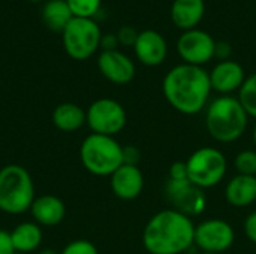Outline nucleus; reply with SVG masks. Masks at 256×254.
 <instances>
[{
    "mask_svg": "<svg viewBox=\"0 0 256 254\" xmlns=\"http://www.w3.org/2000/svg\"><path fill=\"white\" fill-rule=\"evenodd\" d=\"M111 189L114 195L123 201L136 199L144 189V177L138 166L122 165L111 175Z\"/></svg>",
    "mask_w": 256,
    "mask_h": 254,
    "instance_id": "2eb2a0df",
    "label": "nucleus"
},
{
    "mask_svg": "<svg viewBox=\"0 0 256 254\" xmlns=\"http://www.w3.org/2000/svg\"><path fill=\"white\" fill-rule=\"evenodd\" d=\"M238 100L249 117L256 118V73L246 78L238 90Z\"/></svg>",
    "mask_w": 256,
    "mask_h": 254,
    "instance_id": "4be33fe9",
    "label": "nucleus"
},
{
    "mask_svg": "<svg viewBox=\"0 0 256 254\" xmlns=\"http://www.w3.org/2000/svg\"><path fill=\"white\" fill-rule=\"evenodd\" d=\"M100 28L92 18L74 16L63 30L64 49L75 60L92 57L100 46Z\"/></svg>",
    "mask_w": 256,
    "mask_h": 254,
    "instance_id": "0eeeda50",
    "label": "nucleus"
},
{
    "mask_svg": "<svg viewBox=\"0 0 256 254\" xmlns=\"http://www.w3.org/2000/svg\"><path fill=\"white\" fill-rule=\"evenodd\" d=\"M117 37H118V42L122 45H126V46H134L135 42H136V37H138V31L130 27V25H124L118 30L117 33Z\"/></svg>",
    "mask_w": 256,
    "mask_h": 254,
    "instance_id": "a878e982",
    "label": "nucleus"
},
{
    "mask_svg": "<svg viewBox=\"0 0 256 254\" xmlns=\"http://www.w3.org/2000/svg\"><path fill=\"white\" fill-rule=\"evenodd\" d=\"M74 18V13L66 0H46L42 7V19L52 31H62Z\"/></svg>",
    "mask_w": 256,
    "mask_h": 254,
    "instance_id": "aec40b11",
    "label": "nucleus"
},
{
    "mask_svg": "<svg viewBox=\"0 0 256 254\" xmlns=\"http://www.w3.org/2000/svg\"><path fill=\"white\" fill-rule=\"evenodd\" d=\"M98 66L108 81L118 85L130 82L135 76L134 61L118 49L102 51L98 58Z\"/></svg>",
    "mask_w": 256,
    "mask_h": 254,
    "instance_id": "ddd939ff",
    "label": "nucleus"
},
{
    "mask_svg": "<svg viewBox=\"0 0 256 254\" xmlns=\"http://www.w3.org/2000/svg\"><path fill=\"white\" fill-rule=\"evenodd\" d=\"M225 198L231 207L244 208L256 201V177L237 174L225 187Z\"/></svg>",
    "mask_w": 256,
    "mask_h": 254,
    "instance_id": "dca6fc26",
    "label": "nucleus"
},
{
    "mask_svg": "<svg viewBox=\"0 0 256 254\" xmlns=\"http://www.w3.org/2000/svg\"><path fill=\"white\" fill-rule=\"evenodd\" d=\"M206 12L204 0H174L171 6V19L182 30H192L201 22Z\"/></svg>",
    "mask_w": 256,
    "mask_h": 254,
    "instance_id": "f3484780",
    "label": "nucleus"
},
{
    "mask_svg": "<svg viewBox=\"0 0 256 254\" xmlns=\"http://www.w3.org/2000/svg\"><path fill=\"white\" fill-rule=\"evenodd\" d=\"M140 162V151L136 147L128 145L123 147V165H132L136 166Z\"/></svg>",
    "mask_w": 256,
    "mask_h": 254,
    "instance_id": "cd10ccee",
    "label": "nucleus"
},
{
    "mask_svg": "<svg viewBox=\"0 0 256 254\" xmlns=\"http://www.w3.org/2000/svg\"><path fill=\"white\" fill-rule=\"evenodd\" d=\"M195 228L190 217L172 208L159 211L144 228V249L150 254L184 253L195 244Z\"/></svg>",
    "mask_w": 256,
    "mask_h": 254,
    "instance_id": "f03ea898",
    "label": "nucleus"
},
{
    "mask_svg": "<svg viewBox=\"0 0 256 254\" xmlns=\"http://www.w3.org/2000/svg\"><path fill=\"white\" fill-rule=\"evenodd\" d=\"M74 16L92 18L100 7V0H66Z\"/></svg>",
    "mask_w": 256,
    "mask_h": 254,
    "instance_id": "b1692460",
    "label": "nucleus"
},
{
    "mask_svg": "<svg viewBox=\"0 0 256 254\" xmlns=\"http://www.w3.org/2000/svg\"><path fill=\"white\" fill-rule=\"evenodd\" d=\"M52 123L63 132H75L87 123L86 112L75 103H62L52 112Z\"/></svg>",
    "mask_w": 256,
    "mask_h": 254,
    "instance_id": "412c9836",
    "label": "nucleus"
},
{
    "mask_svg": "<svg viewBox=\"0 0 256 254\" xmlns=\"http://www.w3.org/2000/svg\"><path fill=\"white\" fill-rule=\"evenodd\" d=\"M254 142H255V145H256V126H255V129H254Z\"/></svg>",
    "mask_w": 256,
    "mask_h": 254,
    "instance_id": "72a5a7b5",
    "label": "nucleus"
},
{
    "mask_svg": "<svg viewBox=\"0 0 256 254\" xmlns=\"http://www.w3.org/2000/svg\"><path fill=\"white\" fill-rule=\"evenodd\" d=\"M34 186L30 174L20 165L0 169V210L8 214H22L34 202Z\"/></svg>",
    "mask_w": 256,
    "mask_h": 254,
    "instance_id": "20e7f679",
    "label": "nucleus"
},
{
    "mask_svg": "<svg viewBox=\"0 0 256 254\" xmlns=\"http://www.w3.org/2000/svg\"><path fill=\"white\" fill-rule=\"evenodd\" d=\"M30 211L34 220L44 226L58 225L64 219V214H66L63 201L54 195H45V196L36 198L34 202L32 204Z\"/></svg>",
    "mask_w": 256,
    "mask_h": 254,
    "instance_id": "a211bd4d",
    "label": "nucleus"
},
{
    "mask_svg": "<svg viewBox=\"0 0 256 254\" xmlns=\"http://www.w3.org/2000/svg\"><path fill=\"white\" fill-rule=\"evenodd\" d=\"M118 37L117 34H106V36H102L100 37V46L104 48V51H112V49H117V45H118Z\"/></svg>",
    "mask_w": 256,
    "mask_h": 254,
    "instance_id": "2f4dec72",
    "label": "nucleus"
},
{
    "mask_svg": "<svg viewBox=\"0 0 256 254\" xmlns=\"http://www.w3.org/2000/svg\"><path fill=\"white\" fill-rule=\"evenodd\" d=\"M244 232H246V237L256 244V211L249 214L244 220Z\"/></svg>",
    "mask_w": 256,
    "mask_h": 254,
    "instance_id": "c756f323",
    "label": "nucleus"
},
{
    "mask_svg": "<svg viewBox=\"0 0 256 254\" xmlns=\"http://www.w3.org/2000/svg\"><path fill=\"white\" fill-rule=\"evenodd\" d=\"M234 229L225 220L210 219L195 228V246L202 253H224L234 244Z\"/></svg>",
    "mask_w": 256,
    "mask_h": 254,
    "instance_id": "9d476101",
    "label": "nucleus"
},
{
    "mask_svg": "<svg viewBox=\"0 0 256 254\" xmlns=\"http://www.w3.org/2000/svg\"><path fill=\"white\" fill-rule=\"evenodd\" d=\"M136 58L146 66H159L165 61L168 54V45L165 37L156 30H142L138 33L134 45Z\"/></svg>",
    "mask_w": 256,
    "mask_h": 254,
    "instance_id": "f8f14e48",
    "label": "nucleus"
},
{
    "mask_svg": "<svg viewBox=\"0 0 256 254\" xmlns=\"http://www.w3.org/2000/svg\"><path fill=\"white\" fill-rule=\"evenodd\" d=\"M84 168L98 177H111L123 165V147L114 136L92 133L80 150Z\"/></svg>",
    "mask_w": 256,
    "mask_h": 254,
    "instance_id": "39448f33",
    "label": "nucleus"
},
{
    "mask_svg": "<svg viewBox=\"0 0 256 254\" xmlns=\"http://www.w3.org/2000/svg\"><path fill=\"white\" fill-rule=\"evenodd\" d=\"M165 195L168 202L172 205V210L190 219L201 216L206 211L207 196L204 190L189 180H168L165 186Z\"/></svg>",
    "mask_w": 256,
    "mask_h": 254,
    "instance_id": "1a4fd4ad",
    "label": "nucleus"
},
{
    "mask_svg": "<svg viewBox=\"0 0 256 254\" xmlns=\"http://www.w3.org/2000/svg\"><path fill=\"white\" fill-rule=\"evenodd\" d=\"M15 254H26V253H15Z\"/></svg>",
    "mask_w": 256,
    "mask_h": 254,
    "instance_id": "e433bc0d",
    "label": "nucleus"
},
{
    "mask_svg": "<svg viewBox=\"0 0 256 254\" xmlns=\"http://www.w3.org/2000/svg\"><path fill=\"white\" fill-rule=\"evenodd\" d=\"M87 124L93 133L114 136L126 126L128 117L124 108L112 99L104 97L94 100L86 112Z\"/></svg>",
    "mask_w": 256,
    "mask_h": 254,
    "instance_id": "6e6552de",
    "label": "nucleus"
},
{
    "mask_svg": "<svg viewBox=\"0 0 256 254\" xmlns=\"http://www.w3.org/2000/svg\"><path fill=\"white\" fill-rule=\"evenodd\" d=\"M216 40L204 30L192 28L180 34L177 51L186 64L202 66L214 57Z\"/></svg>",
    "mask_w": 256,
    "mask_h": 254,
    "instance_id": "9b49d317",
    "label": "nucleus"
},
{
    "mask_svg": "<svg viewBox=\"0 0 256 254\" xmlns=\"http://www.w3.org/2000/svg\"><path fill=\"white\" fill-rule=\"evenodd\" d=\"M188 180L202 190L218 186L228 169L225 154L212 147L198 148L186 160Z\"/></svg>",
    "mask_w": 256,
    "mask_h": 254,
    "instance_id": "423d86ee",
    "label": "nucleus"
},
{
    "mask_svg": "<svg viewBox=\"0 0 256 254\" xmlns=\"http://www.w3.org/2000/svg\"><path fill=\"white\" fill-rule=\"evenodd\" d=\"M168 180H188V168H186V162H176L171 165L170 168V178Z\"/></svg>",
    "mask_w": 256,
    "mask_h": 254,
    "instance_id": "bb28decb",
    "label": "nucleus"
},
{
    "mask_svg": "<svg viewBox=\"0 0 256 254\" xmlns=\"http://www.w3.org/2000/svg\"><path fill=\"white\" fill-rule=\"evenodd\" d=\"M208 75L212 90L220 93L222 96H230V93L240 90L243 82L246 81L243 66L234 60L219 61Z\"/></svg>",
    "mask_w": 256,
    "mask_h": 254,
    "instance_id": "4468645a",
    "label": "nucleus"
},
{
    "mask_svg": "<svg viewBox=\"0 0 256 254\" xmlns=\"http://www.w3.org/2000/svg\"><path fill=\"white\" fill-rule=\"evenodd\" d=\"M234 165H236V169L238 174L256 177V151L244 150V151L238 153Z\"/></svg>",
    "mask_w": 256,
    "mask_h": 254,
    "instance_id": "5701e85b",
    "label": "nucleus"
},
{
    "mask_svg": "<svg viewBox=\"0 0 256 254\" xmlns=\"http://www.w3.org/2000/svg\"><path fill=\"white\" fill-rule=\"evenodd\" d=\"M0 254H15L10 234L3 229H0Z\"/></svg>",
    "mask_w": 256,
    "mask_h": 254,
    "instance_id": "c85d7f7f",
    "label": "nucleus"
},
{
    "mask_svg": "<svg viewBox=\"0 0 256 254\" xmlns=\"http://www.w3.org/2000/svg\"><path fill=\"white\" fill-rule=\"evenodd\" d=\"M62 254H99L98 249L86 240H76L64 247Z\"/></svg>",
    "mask_w": 256,
    "mask_h": 254,
    "instance_id": "393cba45",
    "label": "nucleus"
},
{
    "mask_svg": "<svg viewBox=\"0 0 256 254\" xmlns=\"http://www.w3.org/2000/svg\"><path fill=\"white\" fill-rule=\"evenodd\" d=\"M201 254H216V253H201Z\"/></svg>",
    "mask_w": 256,
    "mask_h": 254,
    "instance_id": "c9c22d12",
    "label": "nucleus"
},
{
    "mask_svg": "<svg viewBox=\"0 0 256 254\" xmlns=\"http://www.w3.org/2000/svg\"><path fill=\"white\" fill-rule=\"evenodd\" d=\"M15 253L30 254L42 243V231L36 223H21L10 232Z\"/></svg>",
    "mask_w": 256,
    "mask_h": 254,
    "instance_id": "6ab92c4d",
    "label": "nucleus"
},
{
    "mask_svg": "<svg viewBox=\"0 0 256 254\" xmlns=\"http://www.w3.org/2000/svg\"><path fill=\"white\" fill-rule=\"evenodd\" d=\"M232 52V48L228 42L222 40V42H216V48H214V57H218L220 61L230 60V55Z\"/></svg>",
    "mask_w": 256,
    "mask_h": 254,
    "instance_id": "7c9ffc66",
    "label": "nucleus"
},
{
    "mask_svg": "<svg viewBox=\"0 0 256 254\" xmlns=\"http://www.w3.org/2000/svg\"><path fill=\"white\" fill-rule=\"evenodd\" d=\"M30 1H40V0H30Z\"/></svg>",
    "mask_w": 256,
    "mask_h": 254,
    "instance_id": "f704fd0d",
    "label": "nucleus"
},
{
    "mask_svg": "<svg viewBox=\"0 0 256 254\" xmlns=\"http://www.w3.org/2000/svg\"><path fill=\"white\" fill-rule=\"evenodd\" d=\"M40 254H57L56 250H52V249H46V250H42Z\"/></svg>",
    "mask_w": 256,
    "mask_h": 254,
    "instance_id": "473e14b6",
    "label": "nucleus"
},
{
    "mask_svg": "<svg viewBox=\"0 0 256 254\" xmlns=\"http://www.w3.org/2000/svg\"><path fill=\"white\" fill-rule=\"evenodd\" d=\"M249 124V115L238 97L220 96L214 99L206 114V127L210 136L222 144H230L243 136Z\"/></svg>",
    "mask_w": 256,
    "mask_h": 254,
    "instance_id": "7ed1b4c3",
    "label": "nucleus"
},
{
    "mask_svg": "<svg viewBox=\"0 0 256 254\" xmlns=\"http://www.w3.org/2000/svg\"><path fill=\"white\" fill-rule=\"evenodd\" d=\"M162 90L166 102L180 114L201 112L210 97V75L202 66L177 64L164 78Z\"/></svg>",
    "mask_w": 256,
    "mask_h": 254,
    "instance_id": "f257e3e1",
    "label": "nucleus"
}]
</instances>
